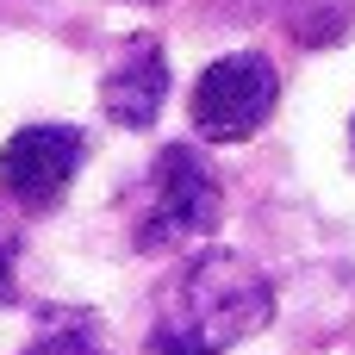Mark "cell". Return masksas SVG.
I'll list each match as a JSON object with an SVG mask.
<instances>
[{"label":"cell","mask_w":355,"mask_h":355,"mask_svg":"<svg viewBox=\"0 0 355 355\" xmlns=\"http://www.w3.org/2000/svg\"><path fill=\"white\" fill-rule=\"evenodd\" d=\"M225 218V187L212 175V162L193 150V144H168L150 175H144V212H137V250L156 256V250H175L187 237H206L218 231Z\"/></svg>","instance_id":"cell-2"},{"label":"cell","mask_w":355,"mask_h":355,"mask_svg":"<svg viewBox=\"0 0 355 355\" xmlns=\"http://www.w3.org/2000/svg\"><path fill=\"white\" fill-rule=\"evenodd\" d=\"M281 100V75L262 50H237V56H218L200 81H193V100H187V119L206 144H243L268 125Z\"/></svg>","instance_id":"cell-3"},{"label":"cell","mask_w":355,"mask_h":355,"mask_svg":"<svg viewBox=\"0 0 355 355\" xmlns=\"http://www.w3.org/2000/svg\"><path fill=\"white\" fill-rule=\"evenodd\" d=\"M349 25V0H300L293 6V37L300 44H337Z\"/></svg>","instance_id":"cell-7"},{"label":"cell","mask_w":355,"mask_h":355,"mask_svg":"<svg viewBox=\"0 0 355 355\" xmlns=\"http://www.w3.org/2000/svg\"><path fill=\"white\" fill-rule=\"evenodd\" d=\"M12 268H19V231H12V218H0V306H12V300H19Z\"/></svg>","instance_id":"cell-8"},{"label":"cell","mask_w":355,"mask_h":355,"mask_svg":"<svg viewBox=\"0 0 355 355\" xmlns=\"http://www.w3.org/2000/svg\"><path fill=\"white\" fill-rule=\"evenodd\" d=\"M81 162H87V137L75 125H25L0 144V193L25 212H50L62 206Z\"/></svg>","instance_id":"cell-4"},{"label":"cell","mask_w":355,"mask_h":355,"mask_svg":"<svg viewBox=\"0 0 355 355\" xmlns=\"http://www.w3.org/2000/svg\"><path fill=\"white\" fill-rule=\"evenodd\" d=\"M268 318H275L268 275L237 250H206L162 287L150 355H225L231 343L256 337Z\"/></svg>","instance_id":"cell-1"},{"label":"cell","mask_w":355,"mask_h":355,"mask_svg":"<svg viewBox=\"0 0 355 355\" xmlns=\"http://www.w3.org/2000/svg\"><path fill=\"white\" fill-rule=\"evenodd\" d=\"M162 100H168V56H162L156 37H131V44L112 56L106 81H100V106H106L112 125L144 131V125H156Z\"/></svg>","instance_id":"cell-5"},{"label":"cell","mask_w":355,"mask_h":355,"mask_svg":"<svg viewBox=\"0 0 355 355\" xmlns=\"http://www.w3.org/2000/svg\"><path fill=\"white\" fill-rule=\"evenodd\" d=\"M144 6H150V0H144Z\"/></svg>","instance_id":"cell-9"},{"label":"cell","mask_w":355,"mask_h":355,"mask_svg":"<svg viewBox=\"0 0 355 355\" xmlns=\"http://www.w3.org/2000/svg\"><path fill=\"white\" fill-rule=\"evenodd\" d=\"M25 355H106V331L81 306H50L37 318V337L25 343Z\"/></svg>","instance_id":"cell-6"}]
</instances>
